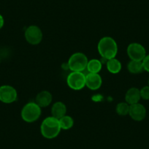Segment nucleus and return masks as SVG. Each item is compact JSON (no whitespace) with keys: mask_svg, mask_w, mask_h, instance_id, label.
I'll use <instances>...</instances> for the list:
<instances>
[{"mask_svg":"<svg viewBox=\"0 0 149 149\" xmlns=\"http://www.w3.org/2000/svg\"><path fill=\"white\" fill-rule=\"evenodd\" d=\"M100 55L106 60L116 58L118 54V45L113 38L104 37L100 40L97 45Z\"/></svg>","mask_w":149,"mask_h":149,"instance_id":"f257e3e1","label":"nucleus"},{"mask_svg":"<svg viewBox=\"0 0 149 149\" xmlns=\"http://www.w3.org/2000/svg\"><path fill=\"white\" fill-rule=\"evenodd\" d=\"M148 86H149V78H148Z\"/></svg>","mask_w":149,"mask_h":149,"instance_id":"4be33fe9","label":"nucleus"},{"mask_svg":"<svg viewBox=\"0 0 149 149\" xmlns=\"http://www.w3.org/2000/svg\"><path fill=\"white\" fill-rule=\"evenodd\" d=\"M140 97L141 99L144 100H149V86H143L141 89H140Z\"/></svg>","mask_w":149,"mask_h":149,"instance_id":"6ab92c4d","label":"nucleus"},{"mask_svg":"<svg viewBox=\"0 0 149 149\" xmlns=\"http://www.w3.org/2000/svg\"><path fill=\"white\" fill-rule=\"evenodd\" d=\"M53 100V96L48 91H42L37 94L35 98V102L40 107H46L51 104Z\"/></svg>","mask_w":149,"mask_h":149,"instance_id":"9b49d317","label":"nucleus"},{"mask_svg":"<svg viewBox=\"0 0 149 149\" xmlns=\"http://www.w3.org/2000/svg\"><path fill=\"white\" fill-rule=\"evenodd\" d=\"M18 93L13 86L2 85L0 86V102L5 104H11L17 100Z\"/></svg>","mask_w":149,"mask_h":149,"instance_id":"6e6552de","label":"nucleus"},{"mask_svg":"<svg viewBox=\"0 0 149 149\" xmlns=\"http://www.w3.org/2000/svg\"><path fill=\"white\" fill-rule=\"evenodd\" d=\"M127 70L130 73L134 74H140L144 71L143 62L140 61H133L130 60L127 64Z\"/></svg>","mask_w":149,"mask_h":149,"instance_id":"2eb2a0df","label":"nucleus"},{"mask_svg":"<svg viewBox=\"0 0 149 149\" xmlns=\"http://www.w3.org/2000/svg\"><path fill=\"white\" fill-rule=\"evenodd\" d=\"M58 121H59L61 129L64 130H70L74 125V120L70 116H64L58 119Z\"/></svg>","mask_w":149,"mask_h":149,"instance_id":"f3484780","label":"nucleus"},{"mask_svg":"<svg viewBox=\"0 0 149 149\" xmlns=\"http://www.w3.org/2000/svg\"><path fill=\"white\" fill-rule=\"evenodd\" d=\"M146 109L143 104L140 103L131 104L130 107L129 116L135 121H142L146 116Z\"/></svg>","mask_w":149,"mask_h":149,"instance_id":"1a4fd4ad","label":"nucleus"},{"mask_svg":"<svg viewBox=\"0 0 149 149\" xmlns=\"http://www.w3.org/2000/svg\"><path fill=\"white\" fill-rule=\"evenodd\" d=\"M67 84L75 91L83 89L86 86V74L83 72H72L67 76Z\"/></svg>","mask_w":149,"mask_h":149,"instance_id":"39448f33","label":"nucleus"},{"mask_svg":"<svg viewBox=\"0 0 149 149\" xmlns=\"http://www.w3.org/2000/svg\"><path fill=\"white\" fill-rule=\"evenodd\" d=\"M42 113V110L35 102L26 103L21 110L22 119L26 123H33L39 119Z\"/></svg>","mask_w":149,"mask_h":149,"instance_id":"7ed1b4c3","label":"nucleus"},{"mask_svg":"<svg viewBox=\"0 0 149 149\" xmlns=\"http://www.w3.org/2000/svg\"><path fill=\"white\" fill-rule=\"evenodd\" d=\"M88 62V59L85 54L77 52L70 57L67 65L72 72H84L86 69Z\"/></svg>","mask_w":149,"mask_h":149,"instance_id":"20e7f679","label":"nucleus"},{"mask_svg":"<svg viewBox=\"0 0 149 149\" xmlns=\"http://www.w3.org/2000/svg\"><path fill=\"white\" fill-rule=\"evenodd\" d=\"M61 129L58 119L52 116L45 118L40 126L42 135L46 139H54L59 134Z\"/></svg>","mask_w":149,"mask_h":149,"instance_id":"f03ea898","label":"nucleus"},{"mask_svg":"<svg viewBox=\"0 0 149 149\" xmlns=\"http://www.w3.org/2000/svg\"><path fill=\"white\" fill-rule=\"evenodd\" d=\"M130 107V104L126 102H119L117 104L116 107V111L118 115L121 116H126L129 115Z\"/></svg>","mask_w":149,"mask_h":149,"instance_id":"a211bd4d","label":"nucleus"},{"mask_svg":"<svg viewBox=\"0 0 149 149\" xmlns=\"http://www.w3.org/2000/svg\"><path fill=\"white\" fill-rule=\"evenodd\" d=\"M102 64L101 61L97 58H93L88 61L86 69L90 73H99L102 70Z\"/></svg>","mask_w":149,"mask_h":149,"instance_id":"dca6fc26","label":"nucleus"},{"mask_svg":"<svg viewBox=\"0 0 149 149\" xmlns=\"http://www.w3.org/2000/svg\"><path fill=\"white\" fill-rule=\"evenodd\" d=\"M127 53L130 60L142 61L146 57V50L143 45L138 42H132L128 45Z\"/></svg>","mask_w":149,"mask_h":149,"instance_id":"0eeeda50","label":"nucleus"},{"mask_svg":"<svg viewBox=\"0 0 149 149\" xmlns=\"http://www.w3.org/2000/svg\"><path fill=\"white\" fill-rule=\"evenodd\" d=\"M102 79L99 73H90L86 75V86L91 90H97L101 87Z\"/></svg>","mask_w":149,"mask_h":149,"instance_id":"9d476101","label":"nucleus"},{"mask_svg":"<svg viewBox=\"0 0 149 149\" xmlns=\"http://www.w3.org/2000/svg\"><path fill=\"white\" fill-rule=\"evenodd\" d=\"M106 67L108 72H110L112 74H118L121 72V68H122L121 61L116 58L107 60Z\"/></svg>","mask_w":149,"mask_h":149,"instance_id":"4468645a","label":"nucleus"},{"mask_svg":"<svg viewBox=\"0 0 149 149\" xmlns=\"http://www.w3.org/2000/svg\"><path fill=\"white\" fill-rule=\"evenodd\" d=\"M24 36L26 42L32 45L40 43L43 37L41 29L36 25H31L27 27L25 30Z\"/></svg>","mask_w":149,"mask_h":149,"instance_id":"423d86ee","label":"nucleus"},{"mask_svg":"<svg viewBox=\"0 0 149 149\" xmlns=\"http://www.w3.org/2000/svg\"><path fill=\"white\" fill-rule=\"evenodd\" d=\"M140 100H141V97H140V91L139 88L132 87L127 90L126 92L125 102L128 103L130 105L139 103Z\"/></svg>","mask_w":149,"mask_h":149,"instance_id":"f8f14e48","label":"nucleus"},{"mask_svg":"<svg viewBox=\"0 0 149 149\" xmlns=\"http://www.w3.org/2000/svg\"><path fill=\"white\" fill-rule=\"evenodd\" d=\"M4 24H5V19H4L3 16L0 14V30L3 28Z\"/></svg>","mask_w":149,"mask_h":149,"instance_id":"412c9836","label":"nucleus"},{"mask_svg":"<svg viewBox=\"0 0 149 149\" xmlns=\"http://www.w3.org/2000/svg\"><path fill=\"white\" fill-rule=\"evenodd\" d=\"M51 112L53 117L59 119L67 113V107L62 102H56L51 107Z\"/></svg>","mask_w":149,"mask_h":149,"instance_id":"ddd939ff","label":"nucleus"},{"mask_svg":"<svg viewBox=\"0 0 149 149\" xmlns=\"http://www.w3.org/2000/svg\"><path fill=\"white\" fill-rule=\"evenodd\" d=\"M143 65V68H144V71L149 72V54L146 56L144 59L142 61Z\"/></svg>","mask_w":149,"mask_h":149,"instance_id":"aec40b11","label":"nucleus"}]
</instances>
